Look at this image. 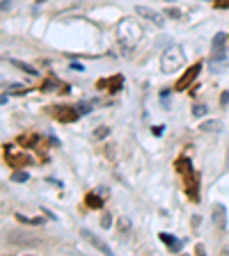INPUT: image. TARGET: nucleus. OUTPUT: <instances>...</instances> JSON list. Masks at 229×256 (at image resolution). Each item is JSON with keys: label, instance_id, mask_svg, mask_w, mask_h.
<instances>
[{"label": "nucleus", "instance_id": "nucleus-1", "mask_svg": "<svg viewBox=\"0 0 229 256\" xmlns=\"http://www.w3.org/2000/svg\"><path fill=\"white\" fill-rule=\"evenodd\" d=\"M174 170L179 171L186 181V192H188V197L193 201H199V188H197V171L193 170V163H190L186 156L177 158L174 160Z\"/></svg>", "mask_w": 229, "mask_h": 256}, {"label": "nucleus", "instance_id": "nucleus-2", "mask_svg": "<svg viewBox=\"0 0 229 256\" xmlns=\"http://www.w3.org/2000/svg\"><path fill=\"white\" fill-rule=\"evenodd\" d=\"M117 37H119V41H122V46L131 51L137 41H140V37H142V30H140V26H137V23H133L131 19H126V21H122V23H119Z\"/></svg>", "mask_w": 229, "mask_h": 256}, {"label": "nucleus", "instance_id": "nucleus-3", "mask_svg": "<svg viewBox=\"0 0 229 256\" xmlns=\"http://www.w3.org/2000/svg\"><path fill=\"white\" fill-rule=\"evenodd\" d=\"M183 66V51L179 46H167L161 53V71L174 73Z\"/></svg>", "mask_w": 229, "mask_h": 256}, {"label": "nucleus", "instance_id": "nucleus-4", "mask_svg": "<svg viewBox=\"0 0 229 256\" xmlns=\"http://www.w3.org/2000/svg\"><path fill=\"white\" fill-rule=\"evenodd\" d=\"M53 114H55V119L62 121V124H73V121H78L80 110L78 108H71V105H55V108H53Z\"/></svg>", "mask_w": 229, "mask_h": 256}, {"label": "nucleus", "instance_id": "nucleus-5", "mask_svg": "<svg viewBox=\"0 0 229 256\" xmlns=\"http://www.w3.org/2000/svg\"><path fill=\"white\" fill-rule=\"evenodd\" d=\"M199 71H202V62H195V64L190 66L188 71H186L181 78L177 80V85H174V92H183V89H188V87L195 83L197 76H199Z\"/></svg>", "mask_w": 229, "mask_h": 256}, {"label": "nucleus", "instance_id": "nucleus-6", "mask_svg": "<svg viewBox=\"0 0 229 256\" xmlns=\"http://www.w3.org/2000/svg\"><path fill=\"white\" fill-rule=\"evenodd\" d=\"M7 240L12 245H21V247H39L41 240L37 238H26V233H21V231H7Z\"/></svg>", "mask_w": 229, "mask_h": 256}, {"label": "nucleus", "instance_id": "nucleus-7", "mask_svg": "<svg viewBox=\"0 0 229 256\" xmlns=\"http://www.w3.org/2000/svg\"><path fill=\"white\" fill-rule=\"evenodd\" d=\"M135 14H137V16H142V19H147L149 23H154V26H158V28H163V26H165L163 14H158L156 9H151V7L137 5V7H135Z\"/></svg>", "mask_w": 229, "mask_h": 256}, {"label": "nucleus", "instance_id": "nucleus-8", "mask_svg": "<svg viewBox=\"0 0 229 256\" xmlns=\"http://www.w3.org/2000/svg\"><path fill=\"white\" fill-rule=\"evenodd\" d=\"M5 158H7V163L14 165V167H21V165H30V163H33V158H30V156L14 151L12 144H5Z\"/></svg>", "mask_w": 229, "mask_h": 256}, {"label": "nucleus", "instance_id": "nucleus-9", "mask_svg": "<svg viewBox=\"0 0 229 256\" xmlns=\"http://www.w3.org/2000/svg\"><path fill=\"white\" fill-rule=\"evenodd\" d=\"M122 85H124V76H112V78H101L97 83L98 89H108V92H119L122 89Z\"/></svg>", "mask_w": 229, "mask_h": 256}, {"label": "nucleus", "instance_id": "nucleus-10", "mask_svg": "<svg viewBox=\"0 0 229 256\" xmlns=\"http://www.w3.org/2000/svg\"><path fill=\"white\" fill-rule=\"evenodd\" d=\"M80 236L85 238V240L92 245V247H97L98 252H103V254H108V256L112 254V250H110V247H108V245H105L103 240H101V238H97V236H94V233H92L90 229H83V231H80Z\"/></svg>", "mask_w": 229, "mask_h": 256}, {"label": "nucleus", "instance_id": "nucleus-11", "mask_svg": "<svg viewBox=\"0 0 229 256\" xmlns=\"http://www.w3.org/2000/svg\"><path fill=\"white\" fill-rule=\"evenodd\" d=\"M213 224H216L220 231L227 229V208L223 204H213V215H211Z\"/></svg>", "mask_w": 229, "mask_h": 256}, {"label": "nucleus", "instance_id": "nucleus-12", "mask_svg": "<svg viewBox=\"0 0 229 256\" xmlns=\"http://www.w3.org/2000/svg\"><path fill=\"white\" fill-rule=\"evenodd\" d=\"M227 39H229V34H225V32H218L216 37H213V41H211V51H213V57H216V59H223Z\"/></svg>", "mask_w": 229, "mask_h": 256}, {"label": "nucleus", "instance_id": "nucleus-13", "mask_svg": "<svg viewBox=\"0 0 229 256\" xmlns=\"http://www.w3.org/2000/svg\"><path fill=\"white\" fill-rule=\"evenodd\" d=\"M158 238H161V240H163L165 245H167V250L172 252V254H179V252H181V247H183V243L181 240H177V238L172 236V233H158Z\"/></svg>", "mask_w": 229, "mask_h": 256}, {"label": "nucleus", "instance_id": "nucleus-14", "mask_svg": "<svg viewBox=\"0 0 229 256\" xmlns=\"http://www.w3.org/2000/svg\"><path fill=\"white\" fill-rule=\"evenodd\" d=\"M103 201H105V199H101V192H98V195H97V192H90V195L85 197V206H87V208H94V210L101 208Z\"/></svg>", "mask_w": 229, "mask_h": 256}, {"label": "nucleus", "instance_id": "nucleus-15", "mask_svg": "<svg viewBox=\"0 0 229 256\" xmlns=\"http://www.w3.org/2000/svg\"><path fill=\"white\" fill-rule=\"evenodd\" d=\"M199 128H202L204 133H211V131H213V133H220V131H223V124H220V121H216V119H211V121H204Z\"/></svg>", "mask_w": 229, "mask_h": 256}, {"label": "nucleus", "instance_id": "nucleus-16", "mask_svg": "<svg viewBox=\"0 0 229 256\" xmlns=\"http://www.w3.org/2000/svg\"><path fill=\"white\" fill-rule=\"evenodd\" d=\"M16 220L23 224H33V227H39V224H44V217H26V215H21V213H16Z\"/></svg>", "mask_w": 229, "mask_h": 256}, {"label": "nucleus", "instance_id": "nucleus-17", "mask_svg": "<svg viewBox=\"0 0 229 256\" xmlns=\"http://www.w3.org/2000/svg\"><path fill=\"white\" fill-rule=\"evenodd\" d=\"M12 64L14 66H19L21 71H26V73H30V76H37V69H34V66H30V64H26V62H19V59H12Z\"/></svg>", "mask_w": 229, "mask_h": 256}, {"label": "nucleus", "instance_id": "nucleus-18", "mask_svg": "<svg viewBox=\"0 0 229 256\" xmlns=\"http://www.w3.org/2000/svg\"><path fill=\"white\" fill-rule=\"evenodd\" d=\"M12 181H16V183H26V181H30V176H28V171H14Z\"/></svg>", "mask_w": 229, "mask_h": 256}, {"label": "nucleus", "instance_id": "nucleus-19", "mask_svg": "<svg viewBox=\"0 0 229 256\" xmlns=\"http://www.w3.org/2000/svg\"><path fill=\"white\" fill-rule=\"evenodd\" d=\"M5 89H7V92H12V94H28V92H30V89H26L23 85H7Z\"/></svg>", "mask_w": 229, "mask_h": 256}, {"label": "nucleus", "instance_id": "nucleus-20", "mask_svg": "<svg viewBox=\"0 0 229 256\" xmlns=\"http://www.w3.org/2000/svg\"><path fill=\"white\" fill-rule=\"evenodd\" d=\"M110 224H112V215L103 213V215H101V227H103V229H110Z\"/></svg>", "mask_w": 229, "mask_h": 256}, {"label": "nucleus", "instance_id": "nucleus-21", "mask_svg": "<svg viewBox=\"0 0 229 256\" xmlns=\"http://www.w3.org/2000/svg\"><path fill=\"white\" fill-rule=\"evenodd\" d=\"M53 87H58L55 80H46L44 85H41V92H53Z\"/></svg>", "mask_w": 229, "mask_h": 256}, {"label": "nucleus", "instance_id": "nucleus-22", "mask_svg": "<svg viewBox=\"0 0 229 256\" xmlns=\"http://www.w3.org/2000/svg\"><path fill=\"white\" fill-rule=\"evenodd\" d=\"M193 114H195V117H204V114H206V108H204V105H195V108H193Z\"/></svg>", "mask_w": 229, "mask_h": 256}, {"label": "nucleus", "instance_id": "nucleus-23", "mask_svg": "<svg viewBox=\"0 0 229 256\" xmlns=\"http://www.w3.org/2000/svg\"><path fill=\"white\" fill-rule=\"evenodd\" d=\"M108 133H110V128H97V131H94V138L101 140V138H105Z\"/></svg>", "mask_w": 229, "mask_h": 256}, {"label": "nucleus", "instance_id": "nucleus-24", "mask_svg": "<svg viewBox=\"0 0 229 256\" xmlns=\"http://www.w3.org/2000/svg\"><path fill=\"white\" fill-rule=\"evenodd\" d=\"M119 227H122V231H129L131 229V222H129L126 217H119Z\"/></svg>", "mask_w": 229, "mask_h": 256}, {"label": "nucleus", "instance_id": "nucleus-25", "mask_svg": "<svg viewBox=\"0 0 229 256\" xmlns=\"http://www.w3.org/2000/svg\"><path fill=\"white\" fill-rule=\"evenodd\" d=\"M213 5H216L218 9H227V7H229V0H213Z\"/></svg>", "mask_w": 229, "mask_h": 256}, {"label": "nucleus", "instance_id": "nucleus-26", "mask_svg": "<svg viewBox=\"0 0 229 256\" xmlns=\"http://www.w3.org/2000/svg\"><path fill=\"white\" fill-rule=\"evenodd\" d=\"M167 16H170V19H181V12H179V9H167Z\"/></svg>", "mask_w": 229, "mask_h": 256}, {"label": "nucleus", "instance_id": "nucleus-27", "mask_svg": "<svg viewBox=\"0 0 229 256\" xmlns=\"http://www.w3.org/2000/svg\"><path fill=\"white\" fill-rule=\"evenodd\" d=\"M9 7H12V0H2V12H9Z\"/></svg>", "mask_w": 229, "mask_h": 256}, {"label": "nucleus", "instance_id": "nucleus-28", "mask_svg": "<svg viewBox=\"0 0 229 256\" xmlns=\"http://www.w3.org/2000/svg\"><path fill=\"white\" fill-rule=\"evenodd\" d=\"M71 71H85V66H80V64H76V62H73V64H71Z\"/></svg>", "mask_w": 229, "mask_h": 256}, {"label": "nucleus", "instance_id": "nucleus-29", "mask_svg": "<svg viewBox=\"0 0 229 256\" xmlns=\"http://www.w3.org/2000/svg\"><path fill=\"white\" fill-rule=\"evenodd\" d=\"M78 110H80V112H83V114H87V112H90V110H92V108H90V105H78Z\"/></svg>", "mask_w": 229, "mask_h": 256}, {"label": "nucleus", "instance_id": "nucleus-30", "mask_svg": "<svg viewBox=\"0 0 229 256\" xmlns=\"http://www.w3.org/2000/svg\"><path fill=\"white\" fill-rule=\"evenodd\" d=\"M227 101H229V92H225V94H223V96H220V103H223V105H225V103H227Z\"/></svg>", "mask_w": 229, "mask_h": 256}, {"label": "nucleus", "instance_id": "nucleus-31", "mask_svg": "<svg viewBox=\"0 0 229 256\" xmlns=\"http://www.w3.org/2000/svg\"><path fill=\"white\" fill-rule=\"evenodd\" d=\"M225 165H227V170H229V149H227V163H225Z\"/></svg>", "mask_w": 229, "mask_h": 256}, {"label": "nucleus", "instance_id": "nucleus-32", "mask_svg": "<svg viewBox=\"0 0 229 256\" xmlns=\"http://www.w3.org/2000/svg\"><path fill=\"white\" fill-rule=\"evenodd\" d=\"M165 2H172V0H165Z\"/></svg>", "mask_w": 229, "mask_h": 256}]
</instances>
